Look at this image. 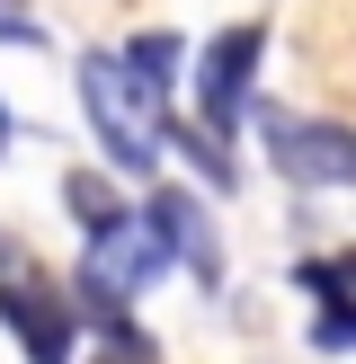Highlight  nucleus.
I'll return each instance as SVG.
<instances>
[{"instance_id": "obj_8", "label": "nucleus", "mask_w": 356, "mask_h": 364, "mask_svg": "<svg viewBox=\"0 0 356 364\" xmlns=\"http://www.w3.org/2000/svg\"><path fill=\"white\" fill-rule=\"evenodd\" d=\"M63 205H71V223H80V231H107V223H125L116 187H107L98 169H71V178H63Z\"/></svg>"}, {"instance_id": "obj_7", "label": "nucleus", "mask_w": 356, "mask_h": 364, "mask_svg": "<svg viewBox=\"0 0 356 364\" xmlns=\"http://www.w3.org/2000/svg\"><path fill=\"white\" fill-rule=\"evenodd\" d=\"M125 63H134V80H142V89H160V98H169L178 71H187V45L152 27V36H134V45H125Z\"/></svg>"}, {"instance_id": "obj_2", "label": "nucleus", "mask_w": 356, "mask_h": 364, "mask_svg": "<svg viewBox=\"0 0 356 364\" xmlns=\"http://www.w3.org/2000/svg\"><path fill=\"white\" fill-rule=\"evenodd\" d=\"M258 124V151L276 160V178L294 187H356V124H330V116H285V107H249Z\"/></svg>"}, {"instance_id": "obj_10", "label": "nucleus", "mask_w": 356, "mask_h": 364, "mask_svg": "<svg viewBox=\"0 0 356 364\" xmlns=\"http://www.w3.org/2000/svg\"><path fill=\"white\" fill-rule=\"evenodd\" d=\"M312 347H320V355H356V294H347V302H320Z\"/></svg>"}, {"instance_id": "obj_3", "label": "nucleus", "mask_w": 356, "mask_h": 364, "mask_svg": "<svg viewBox=\"0 0 356 364\" xmlns=\"http://www.w3.org/2000/svg\"><path fill=\"white\" fill-rule=\"evenodd\" d=\"M160 276H169V249L152 240V223H142V213H125V223L89 231V258H80V302H89V311L152 294Z\"/></svg>"}, {"instance_id": "obj_12", "label": "nucleus", "mask_w": 356, "mask_h": 364, "mask_svg": "<svg viewBox=\"0 0 356 364\" xmlns=\"http://www.w3.org/2000/svg\"><path fill=\"white\" fill-rule=\"evenodd\" d=\"M0 151H9V107H0Z\"/></svg>"}, {"instance_id": "obj_5", "label": "nucleus", "mask_w": 356, "mask_h": 364, "mask_svg": "<svg viewBox=\"0 0 356 364\" xmlns=\"http://www.w3.org/2000/svg\"><path fill=\"white\" fill-rule=\"evenodd\" d=\"M142 223H152V240L169 249V267H187L196 284H223V240H214V223H205V205H196L187 187H160V196H142Z\"/></svg>"}, {"instance_id": "obj_6", "label": "nucleus", "mask_w": 356, "mask_h": 364, "mask_svg": "<svg viewBox=\"0 0 356 364\" xmlns=\"http://www.w3.org/2000/svg\"><path fill=\"white\" fill-rule=\"evenodd\" d=\"M0 320L18 329V355L27 364H71V302L45 294L27 276H0Z\"/></svg>"}, {"instance_id": "obj_9", "label": "nucleus", "mask_w": 356, "mask_h": 364, "mask_svg": "<svg viewBox=\"0 0 356 364\" xmlns=\"http://www.w3.org/2000/svg\"><path fill=\"white\" fill-rule=\"evenodd\" d=\"M294 284L312 302H347L356 294V249H338V258H294Z\"/></svg>"}, {"instance_id": "obj_11", "label": "nucleus", "mask_w": 356, "mask_h": 364, "mask_svg": "<svg viewBox=\"0 0 356 364\" xmlns=\"http://www.w3.org/2000/svg\"><path fill=\"white\" fill-rule=\"evenodd\" d=\"M0 36H18V45H45V36H36L27 18H18V0H0Z\"/></svg>"}, {"instance_id": "obj_13", "label": "nucleus", "mask_w": 356, "mask_h": 364, "mask_svg": "<svg viewBox=\"0 0 356 364\" xmlns=\"http://www.w3.org/2000/svg\"><path fill=\"white\" fill-rule=\"evenodd\" d=\"M0 276H9V240H0Z\"/></svg>"}, {"instance_id": "obj_1", "label": "nucleus", "mask_w": 356, "mask_h": 364, "mask_svg": "<svg viewBox=\"0 0 356 364\" xmlns=\"http://www.w3.org/2000/svg\"><path fill=\"white\" fill-rule=\"evenodd\" d=\"M80 107L98 124V151L116 178H152L160 169V142H169V98L134 80L125 53H89L80 63Z\"/></svg>"}, {"instance_id": "obj_4", "label": "nucleus", "mask_w": 356, "mask_h": 364, "mask_svg": "<svg viewBox=\"0 0 356 364\" xmlns=\"http://www.w3.org/2000/svg\"><path fill=\"white\" fill-rule=\"evenodd\" d=\"M258 53H267L258 27H223V36L205 45V63H196V116H205L214 142L249 124V80H258Z\"/></svg>"}]
</instances>
